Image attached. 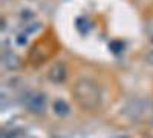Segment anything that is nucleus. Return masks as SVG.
I'll return each mask as SVG.
<instances>
[{
  "mask_svg": "<svg viewBox=\"0 0 153 138\" xmlns=\"http://www.w3.org/2000/svg\"><path fill=\"white\" fill-rule=\"evenodd\" d=\"M28 107L32 112H40L45 107V98L38 94H34L29 100H28Z\"/></svg>",
  "mask_w": 153,
  "mask_h": 138,
  "instance_id": "f257e3e1",
  "label": "nucleus"
}]
</instances>
